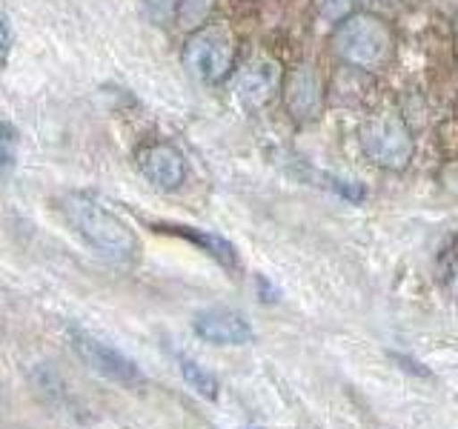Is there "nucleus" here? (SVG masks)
<instances>
[{"label": "nucleus", "instance_id": "nucleus-4", "mask_svg": "<svg viewBox=\"0 0 458 429\" xmlns=\"http://www.w3.org/2000/svg\"><path fill=\"white\" fill-rule=\"evenodd\" d=\"M361 149L372 164L381 169H404L412 161V135L407 121L395 109L369 114L358 129Z\"/></svg>", "mask_w": 458, "mask_h": 429}, {"label": "nucleus", "instance_id": "nucleus-14", "mask_svg": "<svg viewBox=\"0 0 458 429\" xmlns=\"http://www.w3.org/2000/svg\"><path fill=\"white\" fill-rule=\"evenodd\" d=\"M0 143H4V175H9L14 166V157H18V135H14V126L9 121L4 123V138H0Z\"/></svg>", "mask_w": 458, "mask_h": 429}, {"label": "nucleus", "instance_id": "nucleus-3", "mask_svg": "<svg viewBox=\"0 0 458 429\" xmlns=\"http://www.w3.org/2000/svg\"><path fill=\"white\" fill-rule=\"evenodd\" d=\"M183 66L200 83H221L235 66V35L224 23L200 26L183 43Z\"/></svg>", "mask_w": 458, "mask_h": 429}, {"label": "nucleus", "instance_id": "nucleus-10", "mask_svg": "<svg viewBox=\"0 0 458 429\" xmlns=\"http://www.w3.org/2000/svg\"><path fill=\"white\" fill-rule=\"evenodd\" d=\"M157 232H166V235H178L186 238L190 243H195L198 249H204L215 264L224 266L226 272H238L241 261H238V252L235 247L229 243L226 238L209 232V229H198V226H183V223H155Z\"/></svg>", "mask_w": 458, "mask_h": 429}, {"label": "nucleus", "instance_id": "nucleus-15", "mask_svg": "<svg viewBox=\"0 0 458 429\" xmlns=\"http://www.w3.org/2000/svg\"><path fill=\"white\" fill-rule=\"evenodd\" d=\"M143 6H147L152 21H166L169 14L178 12V0H143Z\"/></svg>", "mask_w": 458, "mask_h": 429}, {"label": "nucleus", "instance_id": "nucleus-19", "mask_svg": "<svg viewBox=\"0 0 458 429\" xmlns=\"http://www.w3.org/2000/svg\"><path fill=\"white\" fill-rule=\"evenodd\" d=\"M372 4H390V0H372Z\"/></svg>", "mask_w": 458, "mask_h": 429}, {"label": "nucleus", "instance_id": "nucleus-5", "mask_svg": "<svg viewBox=\"0 0 458 429\" xmlns=\"http://www.w3.org/2000/svg\"><path fill=\"white\" fill-rule=\"evenodd\" d=\"M69 343H72V349H75V355L81 358V364L86 369H92L95 375L106 378L118 386H126V390H140V386H147L143 369L126 352L112 347V343H106L104 338L86 332L81 326H69Z\"/></svg>", "mask_w": 458, "mask_h": 429}, {"label": "nucleus", "instance_id": "nucleus-12", "mask_svg": "<svg viewBox=\"0 0 458 429\" xmlns=\"http://www.w3.org/2000/svg\"><path fill=\"white\" fill-rule=\"evenodd\" d=\"M212 9H215V0H178L175 18H178L181 29L195 32V29L207 26V18L212 14Z\"/></svg>", "mask_w": 458, "mask_h": 429}, {"label": "nucleus", "instance_id": "nucleus-11", "mask_svg": "<svg viewBox=\"0 0 458 429\" xmlns=\"http://www.w3.org/2000/svg\"><path fill=\"white\" fill-rule=\"evenodd\" d=\"M178 369H181L183 381L190 383V390H195L200 398H209V400L218 398V390H221L218 378H215L207 366H200V364L195 361V358H190V355H178Z\"/></svg>", "mask_w": 458, "mask_h": 429}, {"label": "nucleus", "instance_id": "nucleus-9", "mask_svg": "<svg viewBox=\"0 0 458 429\" xmlns=\"http://www.w3.org/2000/svg\"><path fill=\"white\" fill-rule=\"evenodd\" d=\"M192 329L198 338H204L207 343H215V347H243L255 338L250 321L243 318L241 312L235 309H204L195 315Z\"/></svg>", "mask_w": 458, "mask_h": 429}, {"label": "nucleus", "instance_id": "nucleus-17", "mask_svg": "<svg viewBox=\"0 0 458 429\" xmlns=\"http://www.w3.org/2000/svg\"><path fill=\"white\" fill-rule=\"evenodd\" d=\"M9 52H12V21L4 18V55H6V61H9Z\"/></svg>", "mask_w": 458, "mask_h": 429}, {"label": "nucleus", "instance_id": "nucleus-7", "mask_svg": "<svg viewBox=\"0 0 458 429\" xmlns=\"http://www.w3.org/2000/svg\"><path fill=\"white\" fill-rule=\"evenodd\" d=\"M284 106L295 123H312L324 112V80L312 66H298L284 78Z\"/></svg>", "mask_w": 458, "mask_h": 429}, {"label": "nucleus", "instance_id": "nucleus-18", "mask_svg": "<svg viewBox=\"0 0 458 429\" xmlns=\"http://www.w3.org/2000/svg\"><path fill=\"white\" fill-rule=\"evenodd\" d=\"M395 361H401V364H404V369H410V372H419V375H429L427 369H421V364L410 361V358H401V355H395Z\"/></svg>", "mask_w": 458, "mask_h": 429}, {"label": "nucleus", "instance_id": "nucleus-6", "mask_svg": "<svg viewBox=\"0 0 458 429\" xmlns=\"http://www.w3.org/2000/svg\"><path fill=\"white\" fill-rule=\"evenodd\" d=\"M284 78L286 75L278 61H272V57H255V61H250L235 75L233 92L243 109L255 112V109H264L269 100L284 89Z\"/></svg>", "mask_w": 458, "mask_h": 429}, {"label": "nucleus", "instance_id": "nucleus-2", "mask_svg": "<svg viewBox=\"0 0 458 429\" xmlns=\"http://www.w3.org/2000/svg\"><path fill=\"white\" fill-rule=\"evenodd\" d=\"M333 49L344 63L378 72L390 63L395 52V38L378 14L372 12H352L350 18L335 23Z\"/></svg>", "mask_w": 458, "mask_h": 429}, {"label": "nucleus", "instance_id": "nucleus-1", "mask_svg": "<svg viewBox=\"0 0 458 429\" xmlns=\"http://www.w3.org/2000/svg\"><path fill=\"white\" fill-rule=\"evenodd\" d=\"M57 212L64 214L72 232L104 261L118 266H129L138 261L140 240L132 232V226L104 204H98L92 195L66 192L57 198Z\"/></svg>", "mask_w": 458, "mask_h": 429}, {"label": "nucleus", "instance_id": "nucleus-8", "mask_svg": "<svg viewBox=\"0 0 458 429\" xmlns=\"http://www.w3.org/2000/svg\"><path fill=\"white\" fill-rule=\"evenodd\" d=\"M135 164L140 169V175L161 192H175L186 181V161L172 143L164 140L147 143V147H140L135 152Z\"/></svg>", "mask_w": 458, "mask_h": 429}, {"label": "nucleus", "instance_id": "nucleus-13", "mask_svg": "<svg viewBox=\"0 0 458 429\" xmlns=\"http://www.w3.org/2000/svg\"><path fill=\"white\" fill-rule=\"evenodd\" d=\"M355 9V0H315V12L318 18L329 23H341L344 18H350Z\"/></svg>", "mask_w": 458, "mask_h": 429}, {"label": "nucleus", "instance_id": "nucleus-16", "mask_svg": "<svg viewBox=\"0 0 458 429\" xmlns=\"http://www.w3.org/2000/svg\"><path fill=\"white\" fill-rule=\"evenodd\" d=\"M444 283H447L450 295L458 300V255H453L447 266H444Z\"/></svg>", "mask_w": 458, "mask_h": 429}]
</instances>
